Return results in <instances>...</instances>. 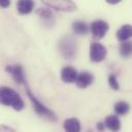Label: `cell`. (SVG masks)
I'll return each mask as SVG.
<instances>
[{"mask_svg":"<svg viewBox=\"0 0 132 132\" xmlns=\"http://www.w3.org/2000/svg\"><path fill=\"white\" fill-rule=\"evenodd\" d=\"M1 103L7 106H11L15 110H22L24 108V102L21 96L11 88L2 87L0 90Z\"/></svg>","mask_w":132,"mask_h":132,"instance_id":"obj_1","label":"cell"},{"mask_svg":"<svg viewBox=\"0 0 132 132\" xmlns=\"http://www.w3.org/2000/svg\"><path fill=\"white\" fill-rule=\"evenodd\" d=\"M59 51L65 59H73L76 55V41L71 36H64L59 41Z\"/></svg>","mask_w":132,"mask_h":132,"instance_id":"obj_2","label":"cell"},{"mask_svg":"<svg viewBox=\"0 0 132 132\" xmlns=\"http://www.w3.org/2000/svg\"><path fill=\"white\" fill-rule=\"evenodd\" d=\"M27 94H28V97L30 98L32 104H33V107H34V110L36 111L37 114L41 116V117H45L47 119H50L51 121H56L57 120V117L56 114L51 110L48 109L44 104H42L33 94L32 92L29 90V88H27Z\"/></svg>","mask_w":132,"mask_h":132,"instance_id":"obj_3","label":"cell"},{"mask_svg":"<svg viewBox=\"0 0 132 132\" xmlns=\"http://www.w3.org/2000/svg\"><path fill=\"white\" fill-rule=\"evenodd\" d=\"M107 54L106 47L99 43V42H93L90 45V59L93 62H101L105 59Z\"/></svg>","mask_w":132,"mask_h":132,"instance_id":"obj_4","label":"cell"},{"mask_svg":"<svg viewBox=\"0 0 132 132\" xmlns=\"http://www.w3.org/2000/svg\"><path fill=\"white\" fill-rule=\"evenodd\" d=\"M108 29H109L108 24L103 20H96L91 24V32L93 36L96 38L104 37Z\"/></svg>","mask_w":132,"mask_h":132,"instance_id":"obj_5","label":"cell"},{"mask_svg":"<svg viewBox=\"0 0 132 132\" xmlns=\"http://www.w3.org/2000/svg\"><path fill=\"white\" fill-rule=\"evenodd\" d=\"M44 4L62 11H74L76 10V5L72 1H44Z\"/></svg>","mask_w":132,"mask_h":132,"instance_id":"obj_6","label":"cell"},{"mask_svg":"<svg viewBox=\"0 0 132 132\" xmlns=\"http://www.w3.org/2000/svg\"><path fill=\"white\" fill-rule=\"evenodd\" d=\"M5 70L11 74V76L13 77V79L15 80V82L18 84H25L26 82V77H25V73H24V69L21 65H8L5 67Z\"/></svg>","mask_w":132,"mask_h":132,"instance_id":"obj_7","label":"cell"},{"mask_svg":"<svg viewBox=\"0 0 132 132\" xmlns=\"http://www.w3.org/2000/svg\"><path fill=\"white\" fill-rule=\"evenodd\" d=\"M93 80H94V76L92 73H90L88 71H82L78 74L75 82H76V86L78 88L85 89V88L89 87L90 85H92Z\"/></svg>","mask_w":132,"mask_h":132,"instance_id":"obj_8","label":"cell"},{"mask_svg":"<svg viewBox=\"0 0 132 132\" xmlns=\"http://www.w3.org/2000/svg\"><path fill=\"white\" fill-rule=\"evenodd\" d=\"M78 74L76 72V70L73 67L70 66H66L61 70V78L64 82H73L76 81Z\"/></svg>","mask_w":132,"mask_h":132,"instance_id":"obj_9","label":"cell"},{"mask_svg":"<svg viewBox=\"0 0 132 132\" xmlns=\"http://www.w3.org/2000/svg\"><path fill=\"white\" fill-rule=\"evenodd\" d=\"M65 132H79L80 131V124L79 121L75 118H70L64 121L63 124Z\"/></svg>","mask_w":132,"mask_h":132,"instance_id":"obj_10","label":"cell"},{"mask_svg":"<svg viewBox=\"0 0 132 132\" xmlns=\"http://www.w3.org/2000/svg\"><path fill=\"white\" fill-rule=\"evenodd\" d=\"M105 127L112 132H118L121 128V122L117 116L110 114L105 118Z\"/></svg>","mask_w":132,"mask_h":132,"instance_id":"obj_11","label":"cell"},{"mask_svg":"<svg viewBox=\"0 0 132 132\" xmlns=\"http://www.w3.org/2000/svg\"><path fill=\"white\" fill-rule=\"evenodd\" d=\"M117 37L120 41H127L130 37H132V26L129 24L123 25L117 32Z\"/></svg>","mask_w":132,"mask_h":132,"instance_id":"obj_12","label":"cell"},{"mask_svg":"<svg viewBox=\"0 0 132 132\" xmlns=\"http://www.w3.org/2000/svg\"><path fill=\"white\" fill-rule=\"evenodd\" d=\"M34 7V2L32 0H20L16 4L18 11L21 14H28L32 11Z\"/></svg>","mask_w":132,"mask_h":132,"instance_id":"obj_13","label":"cell"},{"mask_svg":"<svg viewBox=\"0 0 132 132\" xmlns=\"http://www.w3.org/2000/svg\"><path fill=\"white\" fill-rule=\"evenodd\" d=\"M72 29L75 34L77 35H86L89 31L88 25L82 21H76L72 24Z\"/></svg>","mask_w":132,"mask_h":132,"instance_id":"obj_14","label":"cell"},{"mask_svg":"<svg viewBox=\"0 0 132 132\" xmlns=\"http://www.w3.org/2000/svg\"><path fill=\"white\" fill-rule=\"evenodd\" d=\"M120 54L123 58L132 56V41H124L120 45Z\"/></svg>","mask_w":132,"mask_h":132,"instance_id":"obj_15","label":"cell"},{"mask_svg":"<svg viewBox=\"0 0 132 132\" xmlns=\"http://www.w3.org/2000/svg\"><path fill=\"white\" fill-rule=\"evenodd\" d=\"M129 104L125 101H119L114 104V111L118 114H126L129 111Z\"/></svg>","mask_w":132,"mask_h":132,"instance_id":"obj_16","label":"cell"},{"mask_svg":"<svg viewBox=\"0 0 132 132\" xmlns=\"http://www.w3.org/2000/svg\"><path fill=\"white\" fill-rule=\"evenodd\" d=\"M36 13L40 18H43V19H52L53 16V13L48 8H38L36 10Z\"/></svg>","mask_w":132,"mask_h":132,"instance_id":"obj_17","label":"cell"},{"mask_svg":"<svg viewBox=\"0 0 132 132\" xmlns=\"http://www.w3.org/2000/svg\"><path fill=\"white\" fill-rule=\"evenodd\" d=\"M108 84H109V86L111 87V89H113V90H119V89H120L118 79H117V77H116L113 74H110V75L108 76Z\"/></svg>","mask_w":132,"mask_h":132,"instance_id":"obj_18","label":"cell"},{"mask_svg":"<svg viewBox=\"0 0 132 132\" xmlns=\"http://www.w3.org/2000/svg\"><path fill=\"white\" fill-rule=\"evenodd\" d=\"M0 4H1L2 7H7L10 4V1H8V0H1Z\"/></svg>","mask_w":132,"mask_h":132,"instance_id":"obj_19","label":"cell"},{"mask_svg":"<svg viewBox=\"0 0 132 132\" xmlns=\"http://www.w3.org/2000/svg\"><path fill=\"white\" fill-rule=\"evenodd\" d=\"M1 132H14V131H13L12 129L6 127V126H2V127H1Z\"/></svg>","mask_w":132,"mask_h":132,"instance_id":"obj_20","label":"cell"},{"mask_svg":"<svg viewBox=\"0 0 132 132\" xmlns=\"http://www.w3.org/2000/svg\"><path fill=\"white\" fill-rule=\"evenodd\" d=\"M97 130L98 131H103L104 130V125L102 123H98L97 124Z\"/></svg>","mask_w":132,"mask_h":132,"instance_id":"obj_21","label":"cell"},{"mask_svg":"<svg viewBox=\"0 0 132 132\" xmlns=\"http://www.w3.org/2000/svg\"><path fill=\"white\" fill-rule=\"evenodd\" d=\"M120 1H116V0H107V3H110V4H116V3H119Z\"/></svg>","mask_w":132,"mask_h":132,"instance_id":"obj_22","label":"cell"}]
</instances>
